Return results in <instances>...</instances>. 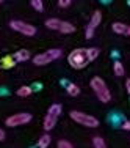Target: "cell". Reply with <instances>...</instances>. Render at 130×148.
<instances>
[{
	"label": "cell",
	"instance_id": "obj_26",
	"mask_svg": "<svg viewBox=\"0 0 130 148\" xmlns=\"http://www.w3.org/2000/svg\"><path fill=\"white\" fill-rule=\"evenodd\" d=\"M121 128L125 129V131H130V121H124V123L121 125Z\"/></svg>",
	"mask_w": 130,
	"mask_h": 148
},
{
	"label": "cell",
	"instance_id": "obj_9",
	"mask_svg": "<svg viewBox=\"0 0 130 148\" xmlns=\"http://www.w3.org/2000/svg\"><path fill=\"white\" fill-rule=\"evenodd\" d=\"M14 60L16 62H27V60H30V52L27 49H20L14 54Z\"/></svg>",
	"mask_w": 130,
	"mask_h": 148
},
{
	"label": "cell",
	"instance_id": "obj_11",
	"mask_svg": "<svg viewBox=\"0 0 130 148\" xmlns=\"http://www.w3.org/2000/svg\"><path fill=\"white\" fill-rule=\"evenodd\" d=\"M111 29H113V32H114V33H118V35H125V33H127V25L122 24V22H114Z\"/></svg>",
	"mask_w": 130,
	"mask_h": 148
},
{
	"label": "cell",
	"instance_id": "obj_5",
	"mask_svg": "<svg viewBox=\"0 0 130 148\" xmlns=\"http://www.w3.org/2000/svg\"><path fill=\"white\" fill-rule=\"evenodd\" d=\"M9 27L13 30L19 32V33L25 35V36H33L36 33V29H35L31 24H27V22H22V21H11L9 22Z\"/></svg>",
	"mask_w": 130,
	"mask_h": 148
},
{
	"label": "cell",
	"instance_id": "obj_23",
	"mask_svg": "<svg viewBox=\"0 0 130 148\" xmlns=\"http://www.w3.org/2000/svg\"><path fill=\"white\" fill-rule=\"evenodd\" d=\"M93 36H94V29H91V27H86V38H88V40H91Z\"/></svg>",
	"mask_w": 130,
	"mask_h": 148
},
{
	"label": "cell",
	"instance_id": "obj_30",
	"mask_svg": "<svg viewBox=\"0 0 130 148\" xmlns=\"http://www.w3.org/2000/svg\"><path fill=\"white\" fill-rule=\"evenodd\" d=\"M3 2H5V0H0V5H2V3H3Z\"/></svg>",
	"mask_w": 130,
	"mask_h": 148
},
{
	"label": "cell",
	"instance_id": "obj_29",
	"mask_svg": "<svg viewBox=\"0 0 130 148\" xmlns=\"http://www.w3.org/2000/svg\"><path fill=\"white\" fill-rule=\"evenodd\" d=\"M125 35H129V36H130V27H127V33H125Z\"/></svg>",
	"mask_w": 130,
	"mask_h": 148
},
{
	"label": "cell",
	"instance_id": "obj_14",
	"mask_svg": "<svg viewBox=\"0 0 130 148\" xmlns=\"http://www.w3.org/2000/svg\"><path fill=\"white\" fill-rule=\"evenodd\" d=\"M60 24H61V21H60V19H53V17L45 21V27H47V29H52V30H58L60 29Z\"/></svg>",
	"mask_w": 130,
	"mask_h": 148
},
{
	"label": "cell",
	"instance_id": "obj_6",
	"mask_svg": "<svg viewBox=\"0 0 130 148\" xmlns=\"http://www.w3.org/2000/svg\"><path fill=\"white\" fill-rule=\"evenodd\" d=\"M28 121H31V115L27 114V112H20V114H16V115H11V117L6 118V126H20V125H27Z\"/></svg>",
	"mask_w": 130,
	"mask_h": 148
},
{
	"label": "cell",
	"instance_id": "obj_27",
	"mask_svg": "<svg viewBox=\"0 0 130 148\" xmlns=\"http://www.w3.org/2000/svg\"><path fill=\"white\" fill-rule=\"evenodd\" d=\"M5 131H3V129H0V140H5Z\"/></svg>",
	"mask_w": 130,
	"mask_h": 148
},
{
	"label": "cell",
	"instance_id": "obj_12",
	"mask_svg": "<svg viewBox=\"0 0 130 148\" xmlns=\"http://www.w3.org/2000/svg\"><path fill=\"white\" fill-rule=\"evenodd\" d=\"M31 93H33V88L28 85H22L17 90V96H20V98H27V96H30Z\"/></svg>",
	"mask_w": 130,
	"mask_h": 148
},
{
	"label": "cell",
	"instance_id": "obj_20",
	"mask_svg": "<svg viewBox=\"0 0 130 148\" xmlns=\"http://www.w3.org/2000/svg\"><path fill=\"white\" fill-rule=\"evenodd\" d=\"M113 69H114V74H116V76H124V66H122L121 62H114Z\"/></svg>",
	"mask_w": 130,
	"mask_h": 148
},
{
	"label": "cell",
	"instance_id": "obj_7",
	"mask_svg": "<svg viewBox=\"0 0 130 148\" xmlns=\"http://www.w3.org/2000/svg\"><path fill=\"white\" fill-rule=\"evenodd\" d=\"M57 115H53V114H47L44 117V129L45 131H50V129H53L55 128V125H57Z\"/></svg>",
	"mask_w": 130,
	"mask_h": 148
},
{
	"label": "cell",
	"instance_id": "obj_17",
	"mask_svg": "<svg viewBox=\"0 0 130 148\" xmlns=\"http://www.w3.org/2000/svg\"><path fill=\"white\" fill-rule=\"evenodd\" d=\"M105 140L102 139L100 136H94L93 137V147H96V148H105Z\"/></svg>",
	"mask_w": 130,
	"mask_h": 148
},
{
	"label": "cell",
	"instance_id": "obj_3",
	"mask_svg": "<svg viewBox=\"0 0 130 148\" xmlns=\"http://www.w3.org/2000/svg\"><path fill=\"white\" fill-rule=\"evenodd\" d=\"M71 118L74 120V121H77L79 125L88 126V128H97V126H99V120H97L96 117L83 114V112H79V110H72L71 112Z\"/></svg>",
	"mask_w": 130,
	"mask_h": 148
},
{
	"label": "cell",
	"instance_id": "obj_24",
	"mask_svg": "<svg viewBox=\"0 0 130 148\" xmlns=\"http://www.w3.org/2000/svg\"><path fill=\"white\" fill-rule=\"evenodd\" d=\"M71 2H72V0H58V5L63 6V8H66L68 5H71Z\"/></svg>",
	"mask_w": 130,
	"mask_h": 148
},
{
	"label": "cell",
	"instance_id": "obj_10",
	"mask_svg": "<svg viewBox=\"0 0 130 148\" xmlns=\"http://www.w3.org/2000/svg\"><path fill=\"white\" fill-rule=\"evenodd\" d=\"M61 33H74L75 32V27L72 25L71 22H66V21H61V24H60V29H58Z\"/></svg>",
	"mask_w": 130,
	"mask_h": 148
},
{
	"label": "cell",
	"instance_id": "obj_2",
	"mask_svg": "<svg viewBox=\"0 0 130 148\" xmlns=\"http://www.w3.org/2000/svg\"><path fill=\"white\" fill-rule=\"evenodd\" d=\"M68 62H69V65H71L74 69L85 68L88 63H89L88 55H86V49H74L71 54H69Z\"/></svg>",
	"mask_w": 130,
	"mask_h": 148
},
{
	"label": "cell",
	"instance_id": "obj_18",
	"mask_svg": "<svg viewBox=\"0 0 130 148\" xmlns=\"http://www.w3.org/2000/svg\"><path fill=\"white\" fill-rule=\"evenodd\" d=\"M2 66H3V68H13V66H14V55H13V57H11V55H8V57H5V58H3L2 60Z\"/></svg>",
	"mask_w": 130,
	"mask_h": 148
},
{
	"label": "cell",
	"instance_id": "obj_1",
	"mask_svg": "<svg viewBox=\"0 0 130 148\" xmlns=\"http://www.w3.org/2000/svg\"><path fill=\"white\" fill-rule=\"evenodd\" d=\"M91 88H93V91L96 93V96L99 98L102 103H110L111 93H110V90H108L107 84L104 82V79H100V77H93V79H91Z\"/></svg>",
	"mask_w": 130,
	"mask_h": 148
},
{
	"label": "cell",
	"instance_id": "obj_22",
	"mask_svg": "<svg viewBox=\"0 0 130 148\" xmlns=\"http://www.w3.org/2000/svg\"><path fill=\"white\" fill-rule=\"evenodd\" d=\"M58 147L60 148H72V143L69 140H60L58 142Z\"/></svg>",
	"mask_w": 130,
	"mask_h": 148
},
{
	"label": "cell",
	"instance_id": "obj_21",
	"mask_svg": "<svg viewBox=\"0 0 130 148\" xmlns=\"http://www.w3.org/2000/svg\"><path fill=\"white\" fill-rule=\"evenodd\" d=\"M61 110H63V107H61V104H52L50 106V109H49V114H53V115H58L61 114Z\"/></svg>",
	"mask_w": 130,
	"mask_h": 148
},
{
	"label": "cell",
	"instance_id": "obj_15",
	"mask_svg": "<svg viewBox=\"0 0 130 148\" xmlns=\"http://www.w3.org/2000/svg\"><path fill=\"white\" fill-rule=\"evenodd\" d=\"M50 142H52L50 136H49V134H44V136L38 140V147L39 148H47L49 145H50Z\"/></svg>",
	"mask_w": 130,
	"mask_h": 148
},
{
	"label": "cell",
	"instance_id": "obj_4",
	"mask_svg": "<svg viewBox=\"0 0 130 148\" xmlns=\"http://www.w3.org/2000/svg\"><path fill=\"white\" fill-rule=\"evenodd\" d=\"M61 49H50V51L44 52V54H39L36 57H33V63L36 66H43V65H47V63H52L55 62L57 58L61 57Z\"/></svg>",
	"mask_w": 130,
	"mask_h": 148
},
{
	"label": "cell",
	"instance_id": "obj_28",
	"mask_svg": "<svg viewBox=\"0 0 130 148\" xmlns=\"http://www.w3.org/2000/svg\"><path fill=\"white\" fill-rule=\"evenodd\" d=\"M125 87H127V91L130 93V79H127V80H125Z\"/></svg>",
	"mask_w": 130,
	"mask_h": 148
},
{
	"label": "cell",
	"instance_id": "obj_16",
	"mask_svg": "<svg viewBox=\"0 0 130 148\" xmlns=\"http://www.w3.org/2000/svg\"><path fill=\"white\" fill-rule=\"evenodd\" d=\"M66 88H68V95H71V96H77V95H80V87L75 85V84H69Z\"/></svg>",
	"mask_w": 130,
	"mask_h": 148
},
{
	"label": "cell",
	"instance_id": "obj_13",
	"mask_svg": "<svg viewBox=\"0 0 130 148\" xmlns=\"http://www.w3.org/2000/svg\"><path fill=\"white\" fill-rule=\"evenodd\" d=\"M86 55L89 62H94L97 57H99V49L97 47H86Z\"/></svg>",
	"mask_w": 130,
	"mask_h": 148
},
{
	"label": "cell",
	"instance_id": "obj_25",
	"mask_svg": "<svg viewBox=\"0 0 130 148\" xmlns=\"http://www.w3.org/2000/svg\"><path fill=\"white\" fill-rule=\"evenodd\" d=\"M119 120H121V117H119V115H111V117H110V121L113 123V125H118Z\"/></svg>",
	"mask_w": 130,
	"mask_h": 148
},
{
	"label": "cell",
	"instance_id": "obj_19",
	"mask_svg": "<svg viewBox=\"0 0 130 148\" xmlns=\"http://www.w3.org/2000/svg\"><path fill=\"white\" fill-rule=\"evenodd\" d=\"M30 5L33 6L36 11H44V3H43V0H30Z\"/></svg>",
	"mask_w": 130,
	"mask_h": 148
},
{
	"label": "cell",
	"instance_id": "obj_31",
	"mask_svg": "<svg viewBox=\"0 0 130 148\" xmlns=\"http://www.w3.org/2000/svg\"><path fill=\"white\" fill-rule=\"evenodd\" d=\"M0 66H2V65H0Z\"/></svg>",
	"mask_w": 130,
	"mask_h": 148
},
{
	"label": "cell",
	"instance_id": "obj_8",
	"mask_svg": "<svg viewBox=\"0 0 130 148\" xmlns=\"http://www.w3.org/2000/svg\"><path fill=\"white\" fill-rule=\"evenodd\" d=\"M100 21H102V13L100 11H94L93 17H91V21H89V24H88V27H91V29L96 30V27L100 24Z\"/></svg>",
	"mask_w": 130,
	"mask_h": 148
}]
</instances>
